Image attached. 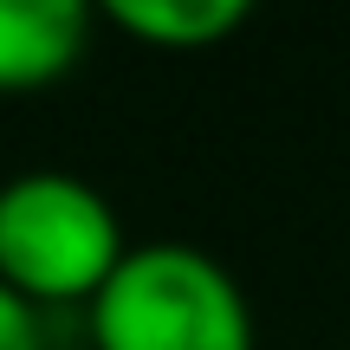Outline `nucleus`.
Wrapping results in <instances>:
<instances>
[{"mask_svg": "<svg viewBox=\"0 0 350 350\" xmlns=\"http://www.w3.org/2000/svg\"><path fill=\"white\" fill-rule=\"evenodd\" d=\"M124 253V221L85 175L20 169L0 182V286L26 305H91Z\"/></svg>", "mask_w": 350, "mask_h": 350, "instance_id": "obj_2", "label": "nucleus"}, {"mask_svg": "<svg viewBox=\"0 0 350 350\" xmlns=\"http://www.w3.org/2000/svg\"><path fill=\"white\" fill-rule=\"evenodd\" d=\"M46 350H91V344H46Z\"/></svg>", "mask_w": 350, "mask_h": 350, "instance_id": "obj_6", "label": "nucleus"}, {"mask_svg": "<svg viewBox=\"0 0 350 350\" xmlns=\"http://www.w3.org/2000/svg\"><path fill=\"white\" fill-rule=\"evenodd\" d=\"M91 46L78 0H0V91H39L65 78Z\"/></svg>", "mask_w": 350, "mask_h": 350, "instance_id": "obj_3", "label": "nucleus"}, {"mask_svg": "<svg viewBox=\"0 0 350 350\" xmlns=\"http://www.w3.org/2000/svg\"><path fill=\"white\" fill-rule=\"evenodd\" d=\"M91 350H253V305L208 247L137 240L91 299Z\"/></svg>", "mask_w": 350, "mask_h": 350, "instance_id": "obj_1", "label": "nucleus"}, {"mask_svg": "<svg viewBox=\"0 0 350 350\" xmlns=\"http://www.w3.org/2000/svg\"><path fill=\"white\" fill-rule=\"evenodd\" d=\"M0 350H46V338H39V312L13 286H0Z\"/></svg>", "mask_w": 350, "mask_h": 350, "instance_id": "obj_5", "label": "nucleus"}, {"mask_svg": "<svg viewBox=\"0 0 350 350\" xmlns=\"http://www.w3.org/2000/svg\"><path fill=\"white\" fill-rule=\"evenodd\" d=\"M104 13L130 39L163 52H208L247 26V0H111Z\"/></svg>", "mask_w": 350, "mask_h": 350, "instance_id": "obj_4", "label": "nucleus"}]
</instances>
